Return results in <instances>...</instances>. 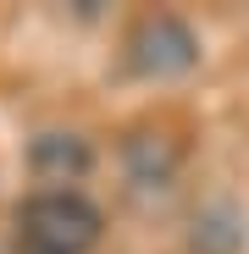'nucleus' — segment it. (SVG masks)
<instances>
[{
  "label": "nucleus",
  "mask_w": 249,
  "mask_h": 254,
  "mask_svg": "<svg viewBox=\"0 0 249 254\" xmlns=\"http://www.w3.org/2000/svg\"><path fill=\"white\" fill-rule=\"evenodd\" d=\"M122 160H128V183H133V193L161 199L166 188H172L183 155H177V144L166 138V133H133L128 149H122Z\"/></svg>",
  "instance_id": "7ed1b4c3"
},
{
  "label": "nucleus",
  "mask_w": 249,
  "mask_h": 254,
  "mask_svg": "<svg viewBox=\"0 0 249 254\" xmlns=\"http://www.w3.org/2000/svg\"><path fill=\"white\" fill-rule=\"evenodd\" d=\"M105 232V216L94 199L78 188H39L33 199L17 204L11 243L17 254H89Z\"/></svg>",
  "instance_id": "f257e3e1"
},
{
  "label": "nucleus",
  "mask_w": 249,
  "mask_h": 254,
  "mask_svg": "<svg viewBox=\"0 0 249 254\" xmlns=\"http://www.w3.org/2000/svg\"><path fill=\"white\" fill-rule=\"evenodd\" d=\"M199 66V33L172 17V11H155V17H139L133 33H128V72L139 77H183Z\"/></svg>",
  "instance_id": "f03ea898"
}]
</instances>
